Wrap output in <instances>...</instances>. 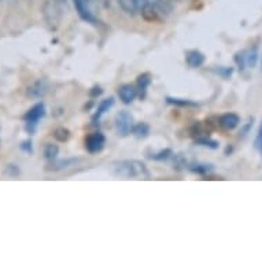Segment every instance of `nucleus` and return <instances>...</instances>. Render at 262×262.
Masks as SVG:
<instances>
[{
	"mask_svg": "<svg viewBox=\"0 0 262 262\" xmlns=\"http://www.w3.org/2000/svg\"><path fill=\"white\" fill-rule=\"evenodd\" d=\"M112 172L122 179H150V172L146 165L136 159H125V161L113 162Z\"/></svg>",
	"mask_w": 262,
	"mask_h": 262,
	"instance_id": "nucleus-1",
	"label": "nucleus"
},
{
	"mask_svg": "<svg viewBox=\"0 0 262 262\" xmlns=\"http://www.w3.org/2000/svg\"><path fill=\"white\" fill-rule=\"evenodd\" d=\"M66 0H46L43 6V15L46 24L51 30L58 29L62 15H63V6Z\"/></svg>",
	"mask_w": 262,
	"mask_h": 262,
	"instance_id": "nucleus-2",
	"label": "nucleus"
},
{
	"mask_svg": "<svg viewBox=\"0 0 262 262\" xmlns=\"http://www.w3.org/2000/svg\"><path fill=\"white\" fill-rule=\"evenodd\" d=\"M136 7L140 10L143 17L148 21H157L161 14L165 13V0H136Z\"/></svg>",
	"mask_w": 262,
	"mask_h": 262,
	"instance_id": "nucleus-3",
	"label": "nucleus"
},
{
	"mask_svg": "<svg viewBox=\"0 0 262 262\" xmlns=\"http://www.w3.org/2000/svg\"><path fill=\"white\" fill-rule=\"evenodd\" d=\"M46 116V106L44 103H36L33 107H30L28 110V113L25 114L24 117V120H25V124H26V130L29 132V134L33 135L36 129V125L39 122L43 117Z\"/></svg>",
	"mask_w": 262,
	"mask_h": 262,
	"instance_id": "nucleus-4",
	"label": "nucleus"
},
{
	"mask_svg": "<svg viewBox=\"0 0 262 262\" xmlns=\"http://www.w3.org/2000/svg\"><path fill=\"white\" fill-rule=\"evenodd\" d=\"M134 129V118L130 113L122 110L116 116V130L120 136H128Z\"/></svg>",
	"mask_w": 262,
	"mask_h": 262,
	"instance_id": "nucleus-5",
	"label": "nucleus"
},
{
	"mask_svg": "<svg viewBox=\"0 0 262 262\" xmlns=\"http://www.w3.org/2000/svg\"><path fill=\"white\" fill-rule=\"evenodd\" d=\"M104 144H106V138L100 132H94L85 138V148L91 154L100 152L104 148Z\"/></svg>",
	"mask_w": 262,
	"mask_h": 262,
	"instance_id": "nucleus-6",
	"label": "nucleus"
},
{
	"mask_svg": "<svg viewBox=\"0 0 262 262\" xmlns=\"http://www.w3.org/2000/svg\"><path fill=\"white\" fill-rule=\"evenodd\" d=\"M74 6H76L78 15L84 21L90 22V24H96L98 22L96 17L92 13V3H91V0H74Z\"/></svg>",
	"mask_w": 262,
	"mask_h": 262,
	"instance_id": "nucleus-7",
	"label": "nucleus"
},
{
	"mask_svg": "<svg viewBox=\"0 0 262 262\" xmlns=\"http://www.w3.org/2000/svg\"><path fill=\"white\" fill-rule=\"evenodd\" d=\"M118 95H120V99L124 102L125 104L132 103L135 98L138 96V90L136 86L132 84H124L118 88Z\"/></svg>",
	"mask_w": 262,
	"mask_h": 262,
	"instance_id": "nucleus-8",
	"label": "nucleus"
},
{
	"mask_svg": "<svg viewBox=\"0 0 262 262\" xmlns=\"http://www.w3.org/2000/svg\"><path fill=\"white\" fill-rule=\"evenodd\" d=\"M239 124H241V118L235 113H227V114L220 117V126L224 130H232Z\"/></svg>",
	"mask_w": 262,
	"mask_h": 262,
	"instance_id": "nucleus-9",
	"label": "nucleus"
},
{
	"mask_svg": "<svg viewBox=\"0 0 262 262\" xmlns=\"http://www.w3.org/2000/svg\"><path fill=\"white\" fill-rule=\"evenodd\" d=\"M185 60H187L189 68L196 69V68H201L205 63V55L201 51H198V50H191V51L187 52Z\"/></svg>",
	"mask_w": 262,
	"mask_h": 262,
	"instance_id": "nucleus-10",
	"label": "nucleus"
},
{
	"mask_svg": "<svg viewBox=\"0 0 262 262\" xmlns=\"http://www.w3.org/2000/svg\"><path fill=\"white\" fill-rule=\"evenodd\" d=\"M150 84H151L150 73H143L138 77V86H136V90H138V95L142 98V99L143 98H146L147 90H148Z\"/></svg>",
	"mask_w": 262,
	"mask_h": 262,
	"instance_id": "nucleus-11",
	"label": "nucleus"
},
{
	"mask_svg": "<svg viewBox=\"0 0 262 262\" xmlns=\"http://www.w3.org/2000/svg\"><path fill=\"white\" fill-rule=\"evenodd\" d=\"M46 91H47V84L44 80H37L35 81L30 88L28 90V95H29L30 98H41L44 94H46Z\"/></svg>",
	"mask_w": 262,
	"mask_h": 262,
	"instance_id": "nucleus-12",
	"label": "nucleus"
},
{
	"mask_svg": "<svg viewBox=\"0 0 262 262\" xmlns=\"http://www.w3.org/2000/svg\"><path fill=\"white\" fill-rule=\"evenodd\" d=\"M113 104H114V99H113V98L102 100V102L99 103V106H98V110H96V113H95L94 121H99L100 118H102V117H103L104 114H106V113L113 107Z\"/></svg>",
	"mask_w": 262,
	"mask_h": 262,
	"instance_id": "nucleus-13",
	"label": "nucleus"
},
{
	"mask_svg": "<svg viewBox=\"0 0 262 262\" xmlns=\"http://www.w3.org/2000/svg\"><path fill=\"white\" fill-rule=\"evenodd\" d=\"M76 162V159L73 158H69V159H62V161H52L48 166H51V168H48L50 170H60V169H64V168H69L70 165H73Z\"/></svg>",
	"mask_w": 262,
	"mask_h": 262,
	"instance_id": "nucleus-14",
	"label": "nucleus"
},
{
	"mask_svg": "<svg viewBox=\"0 0 262 262\" xmlns=\"http://www.w3.org/2000/svg\"><path fill=\"white\" fill-rule=\"evenodd\" d=\"M132 134H134L136 138H147L148 134H150V126H148L146 122H140V124L135 125L134 129H132Z\"/></svg>",
	"mask_w": 262,
	"mask_h": 262,
	"instance_id": "nucleus-15",
	"label": "nucleus"
},
{
	"mask_svg": "<svg viewBox=\"0 0 262 262\" xmlns=\"http://www.w3.org/2000/svg\"><path fill=\"white\" fill-rule=\"evenodd\" d=\"M44 158L48 159V161H54L56 158V155L59 152V148L56 144H52V143H48L44 146Z\"/></svg>",
	"mask_w": 262,
	"mask_h": 262,
	"instance_id": "nucleus-16",
	"label": "nucleus"
},
{
	"mask_svg": "<svg viewBox=\"0 0 262 262\" xmlns=\"http://www.w3.org/2000/svg\"><path fill=\"white\" fill-rule=\"evenodd\" d=\"M117 3L120 5V7L124 10L125 13L135 14L136 13V0H117Z\"/></svg>",
	"mask_w": 262,
	"mask_h": 262,
	"instance_id": "nucleus-17",
	"label": "nucleus"
},
{
	"mask_svg": "<svg viewBox=\"0 0 262 262\" xmlns=\"http://www.w3.org/2000/svg\"><path fill=\"white\" fill-rule=\"evenodd\" d=\"M257 60H258L257 48H253V50L246 51V66H249V68H254V66L257 64Z\"/></svg>",
	"mask_w": 262,
	"mask_h": 262,
	"instance_id": "nucleus-18",
	"label": "nucleus"
},
{
	"mask_svg": "<svg viewBox=\"0 0 262 262\" xmlns=\"http://www.w3.org/2000/svg\"><path fill=\"white\" fill-rule=\"evenodd\" d=\"M54 136H55V139H58L59 142H66V140L69 139L70 134H69V130H68V129L58 128L55 132H54Z\"/></svg>",
	"mask_w": 262,
	"mask_h": 262,
	"instance_id": "nucleus-19",
	"label": "nucleus"
},
{
	"mask_svg": "<svg viewBox=\"0 0 262 262\" xmlns=\"http://www.w3.org/2000/svg\"><path fill=\"white\" fill-rule=\"evenodd\" d=\"M170 155H172V150L166 148V150L159 151L157 154H152L151 155V158L155 159V161H165V159L170 158Z\"/></svg>",
	"mask_w": 262,
	"mask_h": 262,
	"instance_id": "nucleus-20",
	"label": "nucleus"
},
{
	"mask_svg": "<svg viewBox=\"0 0 262 262\" xmlns=\"http://www.w3.org/2000/svg\"><path fill=\"white\" fill-rule=\"evenodd\" d=\"M235 62L239 66V69L243 70L246 68V51H241L236 52V55H235Z\"/></svg>",
	"mask_w": 262,
	"mask_h": 262,
	"instance_id": "nucleus-21",
	"label": "nucleus"
},
{
	"mask_svg": "<svg viewBox=\"0 0 262 262\" xmlns=\"http://www.w3.org/2000/svg\"><path fill=\"white\" fill-rule=\"evenodd\" d=\"M168 102L172 104H176V106H181V107H185V106H195V103L189 102V100L176 99V98H168Z\"/></svg>",
	"mask_w": 262,
	"mask_h": 262,
	"instance_id": "nucleus-22",
	"label": "nucleus"
},
{
	"mask_svg": "<svg viewBox=\"0 0 262 262\" xmlns=\"http://www.w3.org/2000/svg\"><path fill=\"white\" fill-rule=\"evenodd\" d=\"M255 148H257V150L259 151V154L262 155V124L259 125L257 138H255Z\"/></svg>",
	"mask_w": 262,
	"mask_h": 262,
	"instance_id": "nucleus-23",
	"label": "nucleus"
},
{
	"mask_svg": "<svg viewBox=\"0 0 262 262\" xmlns=\"http://www.w3.org/2000/svg\"><path fill=\"white\" fill-rule=\"evenodd\" d=\"M21 150L26 151V152H32V151H33V148H32V144H30V142H25L21 144Z\"/></svg>",
	"mask_w": 262,
	"mask_h": 262,
	"instance_id": "nucleus-24",
	"label": "nucleus"
},
{
	"mask_svg": "<svg viewBox=\"0 0 262 262\" xmlns=\"http://www.w3.org/2000/svg\"><path fill=\"white\" fill-rule=\"evenodd\" d=\"M219 73L223 74L224 77H229V76H231V73H232V69H228V68H221V69L219 70Z\"/></svg>",
	"mask_w": 262,
	"mask_h": 262,
	"instance_id": "nucleus-25",
	"label": "nucleus"
},
{
	"mask_svg": "<svg viewBox=\"0 0 262 262\" xmlns=\"http://www.w3.org/2000/svg\"><path fill=\"white\" fill-rule=\"evenodd\" d=\"M5 2H14V0H5Z\"/></svg>",
	"mask_w": 262,
	"mask_h": 262,
	"instance_id": "nucleus-26",
	"label": "nucleus"
}]
</instances>
